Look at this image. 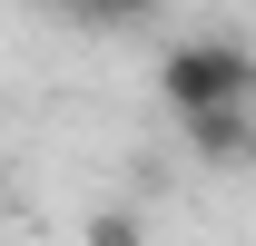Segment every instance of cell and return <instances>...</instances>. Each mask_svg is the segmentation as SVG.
<instances>
[{
    "mask_svg": "<svg viewBox=\"0 0 256 246\" xmlns=\"http://www.w3.org/2000/svg\"><path fill=\"white\" fill-rule=\"evenodd\" d=\"M158 98L168 118H188V108H256V50L226 30H197L178 50H158Z\"/></svg>",
    "mask_w": 256,
    "mask_h": 246,
    "instance_id": "1",
    "label": "cell"
},
{
    "mask_svg": "<svg viewBox=\"0 0 256 246\" xmlns=\"http://www.w3.org/2000/svg\"><path fill=\"white\" fill-rule=\"evenodd\" d=\"M178 138H188V158H207V168H256V108H188Z\"/></svg>",
    "mask_w": 256,
    "mask_h": 246,
    "instance_id": "2",
    "label": "cell"
},
{
    "mask_svg": "<svg viewBox=\"0 0 256 246\" xmlns=\"http://www.w3.org/2000/svg\"><path fill=\"white\" fill-rule=\"evenodd\" d=\"M79 246H148V226H138L128 207H98L89 226H79Z\"/></svg>",
    "mask_w": 256,
    "mask_h": 246,
    "instance_id": "3",
    "label": "cell"
},
{
    "mask_svg": "<svg viewBox=\"0 0 256 246\" xmlns=\"http://www.w3.org/2000/svg\"><path fill=\"white\" fill-rule=\"evenodd\" d=\"M69 10H79V20H148L158 0H69Z\"/></svg>",
    "mask_w": 256,
    "mask_h": 246,
    "instance_id": "4",
    "label": "cell"
}]
</instances>
